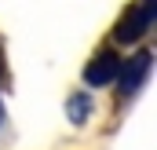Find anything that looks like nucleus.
Here are the masks:
<instances>
[{"label":"nucleus","instance_id":"f257e3e1","mask_svg":"<svg viewBox=\"0 0 157 150\" xmlns=\"http://www.w3.org/2000/svg\"><path fill=\"white\" fill-rule=\"evenodd\" d=\"M150 62H154L150 51H139L132 62H124V70H121V92H124V95H132V92L143 88V81L150 77Z\"/></svg>","mask_w":157,"mask_h":150},{"label":"nucleus","instance_id":"f03ea898","mask_svg":"<svg viewBox=\"0 0 157 150\" xmlns=\"http://www.w3.org/2000/svg\"><path fill=\"white\" fill-rule=\"evenodd\" d=\"M117 73H121V59L113 55V51H99V55L88 62V70H84V81L102 88V84H110Z\"/></svg>","mask_w":157,"mask_h":150},{"label":"nucleus","instance_id":"7ed1b4c3","mask_svg":"<svg viewBox=\"0 0 157 150\" xmlns=\"http://www.w3.org/2000/svg\"><path fill=\"white\" fill-rule=\"evenodd\" d=\"M146 26H150V7L139 4V7H132V22L124 18V26L117 30V40H139V33H143Z\"/></svg>","mask_w":157,"mask_h":150},{"label":"nucleus","instance_id":"20e7f679","mask_svg":"<svg viewBox=\"0 0 157 150\" xmlns=\"http://www.w3.org/2000/svg\"><path fill=\"white\" fill-rule=\"evenodd\" d=\"M66 113H70V121H73V124H84V121H88V113H91V99H88L84 92L70 95V103H66Z\"/></svg>","mask_w":157,"mask_h":150},{"label":"nucleus","instance_id":"39448f33","mask_svg":"<svg viewBox=\"0 0 157 150\" xmlns=\"http://www.w3.org/2000/svg\"><path fill=\"white\" fill-rule=\"evenodd\" d=\"M0 124H4V103H0Z\"/></svg>","mask_w":157,"mask_h":150}]
</instances>
